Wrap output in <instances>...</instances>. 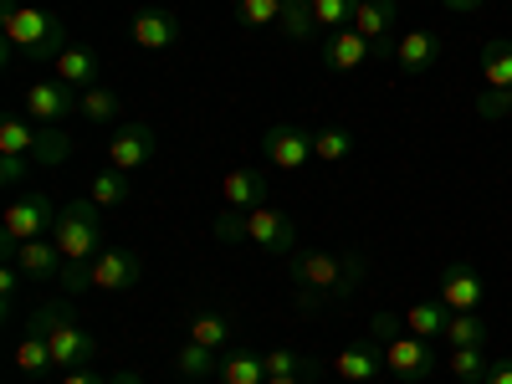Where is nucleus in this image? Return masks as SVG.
Masks as SVG:
<instances>
[{"label":"nucleus","instance_id":"obj_43","mask_svg":"<svg viewBox=\"0 0 512 384\" xmlns=\"http://www.w3.org/2000/svg\"><path fill=\"white\" fill-rule=\"evenodd\" d=\"M482 384H512V359H492Z\"/></svg>","mask_w":512,"mask_h":384},{"label":"nucleus","instance_id":"obj_2","mask_svg":"<svg viewBox=\"0 0 512 384\" xmlns=\"http://www.w3.org/2000/svg\"><path fill=\"white\" fill-rule=\"evenodd\" d=\"M72 47L67 21L57 11L21 6V0H0V62H57Z\"/></svg>","mask_w":512,"mask_h":384},{"label":"nucleus","instance_id":"obj_21","mask_svg":"<svg viewBox=\"0 0 512 384\" xmlns=\"http://www.w3.org/2000/svg\"><path fill=\"white\" fill-rule=\"evenodd\" d=\"M400 72H431L441 62V36L436 31H405L400 47H395Z\"/></svg>","mask_w":512,"mask_h":384},{"label":"nucleus","instance_id":"obj_45","mask_svg":"<svg viewBox=\"0 0 512 384\" xmlns=\"http://www.w3.org/2000/svg\"><path fill=\"white\" fill-rule=\"evenodd\" d=\"M267 384H318V374H272Z\"/></svg>","mask_w":512,"mask_h":384},{"label":"nucleus","instance_id":"obj_35","mask_svg":"<svg viewBox=\"0 0 512 384\" xmlns=\"http://www.w3.org/2000/svg\"><path fill=\"white\" fill-rule=\"evenodd\" d=\"M354 11H359V0H313V21L323 31H344L354 21Z\"/></svg>","mask_w":512,"mask_h":384},{"label":"nucleus","instance_id":"obj_27","mask_svg":"<svg viewBox=\"0 0 512 384\" xmlns=\"http://www.w3.org/2000/svg\"><path fill=\"white\" fill-rule=\"evenodd\" d=\"M16 369L26 374V379H41V374H52L57 369V359H52V344L41 333H21V344H16Z\"/></svg>","mask_w":512,"mask_h":384},{"label":"nucleus","instance_id":"obj_19","mask_svg":"<svg viewBox=\"0 0 512 384\" xmlns=\"http://www.w3.org/2000/svg\"><path fill=\"white\" fill-rule=\"evenodd\" d=\"M221 195H226V210H256V205H272V180L267 169H231L221 180Z\"/></svg>","mask_w":512,"mask_h":384},{"label":"nucleus","instance_id":"obj_29","mask_svg":"<svg viewBox=\"0 0 512 384\" xmlns=\"http://www.w3.org/2000/svg\"><path fill=\"white\" fill-rule=\"evenodd\" d=\"M482 82L487 88H512V41L492 36L482 47Z\"/></svg>","mask_w":512,"mask_h":384},{"label":"nucleus","instance_id":"obj_12","mask_svg":"<svg viewBox=\"0 0 512 384\" xmlns=\"http://www.w3.org/2000/svg\"><path fill=\"white\" fill-rule=\"evenodd\" d=\"M154 149H159L154 128H149L144 118H123V123L113 128L108 164H113V169H123V175H134V169H144V164L154 159Z\"/></svg>","mask_w":512,"mask_h":384},{"label":"nucleus","instance_id":"obj_26","mask_svg":"<svg viewBox=\"0 0 512 384\" xmlns=\"http://www.w3.org/2000/svg\"><path fill=\"white\" fill-rule=\"evenodd\" d=\"M77 113L88 118V123H123V98L108 88V82H98V88H88V93H77Z\"/></svg>","mask_w":512,"mask_h":384},{"label":"nucleus","instance_id":"obj_5","mask_svg":"<svg viewBox=\"0 0 512 384\" xmlns=\"http://www.w3.org/2000/svg\"><path fill=\"white\" fill-rule=\"evenodd\" d=\"M52 226H57L52 195H41V190L16 195L11 210L0 216V262H11V256H16L26 241H36V236H52Z\"/></svg>","mask_w":512,"mask_h":384},{"label":"nucleus","instance_id":"obj_38","mask_svg":"<svg viewBox=\"0 0 512 384\" xmlns=\"http://www.w3.org/2000/svg\"><path fill=\"white\" fill-rule=\"evenodd\" d=\"M57 287H62L67 297L93 292V267H88V262H67V267H62V277H57Z\"/></svg>","mask_w":512,"mask_h":384},{"label":"nucleus","instance_id":"obj_9","mask_svg":"<svg viewBox=\"0 0 512 384\" xmlns=\"http://www.w3.org/2000/svg\"><path fill=\"white\" fill-rule=\"evenodd\" d=\"M379 62H395V47H400V0H359V11L349 21Z\"/></svg>","mask_w":512,"mask_h":384},{"label":"nucleus","instance_id":"obj_36","mask_svg":"<svg viewBox=\"0 0 512 384\" xmlns=\"http://www.w3.org/2000/svg\"><path fill=\"white\" fill-rule=\"evenodd\" d=\"M262 359H267V379H272V374H318V359L297 354V349H272V354H262Z\"/></svg>","mask_w":512,"mask_h":384},{"label":"nucleus","instance_id":"obj_11","mask_svg":"<svg viewBox=\"0 0 512 384\" xmlns=\"http://www.w3.org/2000/svg\"><path fill=\"white\" fill-rule=\"evenodd\" d=\"M262 154L272 169H303L313 159V128L308 123H272L267 134H262Z\"/></svg>","mask_w":512,"mask_h":384},{"label":"nucleus","instance_id":"obj_39","mask_svg":"<svg viewBox=\"0 0 512 384\" xmlns=\"http://www.w3.org/2000/svg\"><path fill=\"white\" fill-rule=\"evenodd\" d=\"M507 108H512V88H482L477 93V113L482 118H507Z\"/></svg>","mask_w":512,"mask_h":384},{"label":"nucleus","instance_id":"obj_22","mask_svg":"<svg viewBox=\"0 0 512 384\" xmlns=\"http://www.w3.org/2000/svg\"><path fill=\"white\" fill-rule=\"evenodd\" d=\"M221 384H267V359L256 354V349H226L221 354V374H216Z\"/></svg>","mask_w":512,"mask_h":384},{"label":"nucleus","instance_id":"obj_32","mask_svg":"<svg viewBox=\"0 0 512 384\" xmlns=\"http://www.w3.org/2000/svg\"><path fill=\"white\" fill-rule=\"evenodd\" d=\"M349 154H354V134H349V128H313V159L338 164Z\"/></svg>","mask_w":512,"mask_h":384},{"label":"nucleus","instance_id":"obj_8","mask_svg":"<svg viewBox=\"0 0 512 384\" xmlns=\"http://www.w3.org/2000/svg\"><path fill=\"white\" fill-rule=\"evenodd\" d=\"M241 241L262 246L267 256H292L297 251V226H292L287 210L256 205V210H241Z\"/></svg>","mask_w":512,"mask_h":384},{"label":"nucleus","instance_id":"obj_28","mask_svg":"<svg viewBox=\"0 0 512 384\" xmlns=\"http://www.w3.org/2000/svg\"><path fill=\"white\" fill-rule=\"evenodd\" d=\"M128 195H134V185H128V175H123V169H113V164H103L98 175L88 180V200H98L103 210L128 205Z\"/></svg>","mask_w":512,"mask_h":384},{"label":"nucleus","instance_id":"obj_25","mask_svg":"<svg viewBox=\"0 0 512 384\" xmlns=\"http://www.w3.org/2000/svg\"><path fill=\"white\" fill-rule=\"evenodd\" d=\"M175 374L180 379H216L221 374V354L216 349H205V344H195V338H185L180 344V354H175Z\"/></svg>","mask_w":512,"mask_h":384},{"label":"nucleus","instance_id":"obj_15","mask_svg":"<svg viewBox=\"0 0 512 384\" xmlns=\"http://www.w3.org/2000/svg\"><path fill=\"white\" fill-rule=\"evenodd\" d=\"M333 374L344 379V384H374L384 374V344H379V338H359V344L338 349Z\"/></svg>","mask_w":512,"mask_h":384},{"label":"nucleus","instance_id":"obj_7","mask_svg":"<svg viewBox=\"0 0 512 384\" xmlns=\"http://www.w3.org/2000/svg\"><path fill=\"white\" fill-rule=\"evenodd\" d=\"M436 369H441L436 338H415L410 328L395 333V338H384V374H395L400 384H420V379H431Z\"/></svg>","mask_w":512,"mask_h":384},{"label":"nucleus","instance_id":"obj_31","mask_svg":"<svg viewBox=\"0 0 512 384\" xmlns=\"http://www.w3.org/2000/svg\"><path fill=\"white\" fill-rule=\"evenodd\" d=\"M446 303H415L410 313H405V328L415 333V338H436L441 344V333H446Z\"/></svg>","mask_w":512,"mask_h":384},{"label":"nucleus","instance_id":"obj_14","mask_svg":"<svg viewBox=\"0 0 512 384\" xmlns=\"http://www.w3.org/2000/svg\"><path fill=\"white\" fill-rule=\"evenodd\" d=\"M77 88H67L62 77H36L31 88H26V113L36 123H62L67 113H77Z\"/></svg>","mask_w":512,"mask_h":384},{"label":"nucleus","instance_id":"obj_24","mask_svg":"<svg viewBox=\"0 0 512 384\" xmlns=\"http://www.w3.org/2000/svg\"><path fill=\"white\" fill-rule=\"evenodd\" d=\"M487 338H492L487 318H477V313H451L441 344H446V349H487Z\"/></svg>","mask_w":512,"mask_h":384},{"label":"nucleus","instance_id":"obj_1","mask_svg":"<svg viewBox=\"0 0 512 384\" xmlns=\"http://www.w3.org/2000/svg\"><path fill=\"white\" fill-rule=\"evenodd\" d=\"M364 272H369V262L359 251H292V262H287V277H292L303 308L349 303L364 287Z\"/></svg>","mask_w":512,"mask_h":384},{"label":"nucleus","instance_id":"obj_6","mask_svg":"<svg viewBox=\"0 0 512 384\" xmlns=\"http://www.w3.org/2000/svg\"><path fill=\"white\" fill-rule=\"evenodd\" d=\"M0 154H21L31 164H62L72 154V144H67V134H57V128H41L36 118L6 113L0 118Z\"/></svg>","mask_w":512,"mask_h":384},{"label":"nucleus","instance_id":"obj_46","mask_svg":"<svg viewBox=\"0 0 512 384\" xmlns=\"http://www.w3.org/2000/svg\"><path fill=\"white\" fill-rule=\"evenodd\" d=\"M507 118H512V108H507Z\"/></svg>","mask_w":512,"mask_h":384},{"label":"nucleus","instance_id":"obj_3","mask_svg":"<svg viewBox=\"0 0 512 384\" xmlns=\"http://www.w3.org/2000/svg\"><path fill=\"white\" fill-rule=\"evenodd\" d=\"M26 328L41 333V338L52 344V359H57L62 374H67V369H88V364L98 359V338L82 333L77 318H72V297H67V303H41Z\"/></svg>","mask_w":512,"mask_h":384},{"label":"nucleus","instance_id":"obj_17","mask_svg":"<svg viewBox=\"0 0 512 384\" xmlns=\"http://www.w3.org/2000/svg\"><path fill=\"white\" fill-rule=\"evenodd\" d=\"M482 277H477V267H466V262H451L446 272H441V303L451 308V313H482Z\"/></svg>","mask_w":512,"mask_h":384},{"label":"nucleus","instance_id":"obj_18","mask_svg":"<svg viewBox=\"0 0 512 384\" xmlns=\"http://www.w3.org/2000/svg\"><path fill=\"white\" fill-rule=\"evenodd\" d=\"M98 72H103V57L88 47V41H72V47L52 62V77H62L67 88H77V93L98 88Z\"/></svg>","mask_w":512,"mask_h":384},{"label":"nucleus","instance_id":"obj_16","mask_svg":"<svg viewBox=\"0 0 512 384\" xmlns=\"http://www.w3.org/2000/svg\"><path fill=\"white\" fill-rule=\"evenodd\" d=\"M318 57H323L328 72H359V67L374 57V47H369V41H364L354 26H344V31H328V36H323Z\"/></svg>","mask_w":512,"mask_h":384},{"label":"nucleus","instance_id":"obj_37","mask_svg":"<svg viewBox=\"0 0 512 384\" xmlns=\"http://www.w3.org/2000/svg\"><path fill=\"white\" fill-rule=\"evenodd\" d=\"M21 267L16 262H6V267H0V313H6V318H16V303H21Z\"/></svg>","mask_w":512,"mask_h":384},{"label":"nucleus","instance_id":"obj_10","mask_svg":"<svg viewBox=\"0 0 512 384\" xmlns=\"http://www.w3.org/2000/svg\"><path fill=\"white\" fill-rule=\"evenodd\" d=\"M88 267H93V292H134L144 282V256L128 246H103Z\"/></svg>","mask_w":512,"mask_h":384},{"label":"nucleus","instance_id":"obj_30","mask_svg":"<svg viewBox=\"0 0 512 384\" xmlns=\"http://www.w3.org/2000/svg\"><path fill=\"white\" fill-rule=\"evenodd\" d=\"M282 11H287V0H236V26L267 31V26H282Z\"/></svg>","mask_w":512,"mask_h":384},{"label":"nucleus","instance_id":"obj_42","mask_svg":"<svg viewBox=\"0 0 512 384\" xmlns=\"http://www.w3.org/2000/svg\"><path fill=\"white\" fill-rule=\"evenodd\" d=\"M369 333H374L379 344H384V338H395V333H405V318H395V313H374V318H369Z\"/></svg>","mask_w":512,"mask_h":384},{"label":"nucleus","instance_id":"obj_34","mask_svg":"<svg viewBox=\"0 0 512 384\" xmlns=\"http://www.w3.org/2000/svg\"><path fill=\"white\" fill-rule=\"evenodd\" d=\"M487 364H492V359H487L482 349H451V359H446V369H451L461 384H482V379H487Z\"/></svg>","mask_w":512,"mask_h":384},{"label":"nucleus","instance_id":"obj_33","mask_svg":"<svg viewBox=\"0 0 512 384\" xmlns=\"http://www.w3.org/2000/svg\"><path fill=\"white\" fill-rule=\"evenodd\" d=\"M287 41H313L318 21H313V0H287V11H282V26H277Z\"/></svg>","mask_w":512,"mask_h":384},{"label":"nucleus","instance_id":"obj_13","mask_svg":"<svg viewBox=\"0 0 512 384\" xmlns=\"http://www.w3.org/2000/svg\"><path fill=\"white\" fill-rule=\"evenodd\" d=\"M128 36H134L139 52H169L180 41V16L164 11V6H144V11H134V21H128Z\"/></svg>","mask_w":512,"mask_h":384},{"label":"nucleus","instance_id":"obj_4","mask_svg":"<svg viewBox=\"0 0 512 384\" xmlns=\"http://www.w3.org/2000/svg\"><path fill=\"white\" fill-rule=\"evenodd\" d=\"M103 205L88 200V195H72L62 210H57V226H52V241L62 251V262H93V256L103 251Z\"/></svg>","mask_w":512,"mask_h":384},{"label":"nucleus","instance_id":"obj_44","mask_svg":"<svg viewBox=\"0 0 512 384\" xmlns=\"http://www.w3.org/2000/svg\"><path fill=\"white\" fill-rule=\"evenodd\" d=\"M441 6H446V11H456V16H472V11H482V6H487V0H441Z\"/></svg>","mask_w":512,"mask_h":384},{"label":"nucleus","instance_id":"obj_23","mask_svg":"<svg viewBox=\"0 0 512 384\" xmlns=\"http://www.w3.org/2000/svg\"><path fill=\"white\" fill-rule=\"evenodd\" d=\"M185 338H195V344H205V349L226 354V349H236V323H231L226 313H195Z\"/></svg>","mask_w":512,"mask_h":384},{"label":"nucleus","instance_id":"obj_20","mask_svg":"<svg viewBox=\"0 0 512 384\" xmlns=\"http://www.w3.org/2000/svg\"><path fill=\"white\" fill-rule=\"evenodd\" d=\"M11 262H16V267H21L31 282H57V277H62V267H67L52 236H36V241H26V246L11 256Z\"/></svg>","mask_w":512,"mask_h":384},{"label":"nucleus","instance_id":"obj_40","mask_svg":"<svg viewBox=\"0 0 512 384\" xmlns=\"http://www.w3.org/2000/svg\"><path fill=\"white\" fill-rule=\"evenodd\" d=\"M62 384H139V374H113V379H108V374H98V369L88 364V369H67Z\"/></svg>","mask_w":512,"mask_h":384},{"label":"nucleus","instance_id":"obj_41","mask_svg":"<svg viewBox=\"0 0 512 384\" xmlns=\"http://www.w3.org/2000/svg\"><path fill=\"white\" fill-rule=\"evenodd\" d=\"M26 164H31V159H21V154H0V185L16 190V185L26 180Z\"/></svg>","mask_w":512,"mask_h":384}]
</instances>
